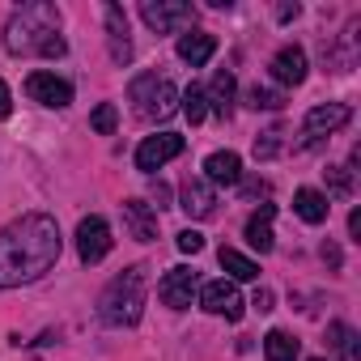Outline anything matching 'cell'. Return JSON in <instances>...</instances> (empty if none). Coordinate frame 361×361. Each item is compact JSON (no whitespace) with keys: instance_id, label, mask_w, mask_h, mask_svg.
Returning <instances> with one entry per match:
<instances>
[{"instance_id":"3957f363","label":"cell","mask_w":361,"mask_h":361,"mask_svg":"<svg viewBox=\"0 0 361 361\" xmlns=\"http://www.w3.org/2000/svg\"><path fill=\"white\" fill-rule=\"evenodd\" d=\"M98 314H102L106 327H132V323H140V314H145V268L140 264L128 268V272H119L102 289Z\"/></svg>"},{"instance_id":"7c38bea8","label":"cell","mask_w":361,"mask_h":361,"mask_svg":"<svg viewBox=\"0 0 361 361\" xmlns=\"http://www.w3.org/2000/svg\"><path fill=\"white\" fill-rule=\"evenodd\" d=\"M178 209H183L192 221H209L217 213V196H213V188L204 178H188V183L178 188Z\"/></svg>"},{"instance_id":"f546056e","label":"cell","mask_w":361,"mask_h":361,"mask_svg":"<svg viewBox=\"0 0 361 361\" xmlns=\"http://www.w3.org/2000/svg\"><path fill=\"white\" fill-rule=\"evenodd\" d=\"M251 306H255L259 314H268V310H272V289H255V298H251Z\"/></svg>"},{"instance_id":"ac0fdd59","label":"cell","mask_w":361,"mask_h":361,"mask_svg":"<svg viewBox=\"0 0 361 361\" xmlns=\"http://www.w3.org/2000/svg\"><path fill=\"white\" fill-rule=\"evenodd\" d=\"M293 213H298L306 226H323L327 213H331V204H327L323 192H314V188H298V192H293Z\"/></svg>"},{"instance_id":"d6a6232c","label":"cell","mask_w":361,"mask_h":361,"mask_svg":"<svg viewBox=\"0 0 361 361\" xmlns=\"http://www.w3.org/2000/svg\"><path fill=\"white\" fill-rule=\"evenodd\" d=\"M243 196H251V200H259V196H268V183H247V188H243Z\"/></svg>"},{"instance_id":"f1b7e54d","label":"cell","mask_w":361,"mask_h":361,"mask_svg":"<svg viewBox=\"0 0 361 361\" xmlns=\"http://www.w3.org/2000/svg\"><path fill=\"white\" fill-rule=\"evenodd\" d=\"M276 149H281V145H276V132H268L264 140H255V157H272Z\"/></svg>"},{"instance_id":"836d02e7","label":"cell","mask_w":361,"mask_h":361,"mask_svg":"<svg viewBox=\"0 0 361 361\" xmlns=\"http://www.w3.org/2000/svg\"><path fill=\"white\" fill-rule=\"evenodd\" d=\"M153 200L166 209V204H170V188H166V183H153Z\"/></svg>"},{"instance_id":"cb8c5ba5","label":"cell","mask_w":361,"mask_h":361,"mask_svg":"<svg viewBox=\"0 0 361 361\" xmlns=\"http://www.w3.org/2000/svg\"><path fill=\"white\" fill-rule=\"evenodd\" d=\"M178 111H183L192 123H200V119L209 115V98H204V90H200V85H188L183 94H178Z\"/></svg>"},{"instance_id":"8992f818","label":"cell","mask_w":361,"mask_h":361,"mask_svg":"<svg viewBox=\"0 0 361 361\" xmlns=\"http://www.w3.org/2000/svg\"><path fill=\"white\" fill-rule=\"evenodd\" d=\"M188 149V140L178 136V132H161V136H145L140 140V149H136V170H161L170 157H178Z\"/></svg>"},{"instance_id":"7a4b0ae2","label":"cell","mask_w":361,"mask_h":361,"mask_svg":"<svg viewBox=\"0 0 361 361\" xmlns=\"http://www.w3.org/2000/svg\"><path fill=\"white\" fill-rule=\"evenodd\" d=\"M5 47L13 56H43V60H60L68 51V43L60 39V9L47 0H30L22 5L9 26H5Z\"/></svg>"},{"instance_id":"6da1fadb","label":"cell","mask_w":361,"mask_h":361,"mask_svg":"<svg viewBox=\"0 0 361 361\" xmlns=\"http://www.w3.org/2000/svg\"><path fill=\"white\" fill-rule=\"evenodd\" d=\"M60 226L47 213H26L0 230V289L39 281L60 259Z\"/></svg>"},{"instance_id":"7402d4cb","label":"cell","mask_w":361,"mask_h":361,"mask_svg":"<svg viewBox=\"0 0 361 361\" xmlns=\"http://www.w3.org/2000/svg\"><path fill=\"white\" fill-rule=\"evenodd\" d=\"M217 259H221V268L234 276V281H255L259 276V264L255 259H247L243 251H234V247H221L217 251Z\"/></svg>"},{"instance_id":"9a60e30c","label":"cell","mask_w":361,"mask_h":361,"mask_svg":"<svg viewBox=\"0 0 361 361\" xmlns=\"http://www.w3.org/2000/svg\"><path fill=\"white\" fill-rule=\"evenodd\" d=\"M119 209H123V221H128V230H132L136 243H153L157 238V213L145 200H123Z\"/></svg>"},{"instance_id":"603a6c76","label":"cell","mask_w":361,"mask_h":361,"mask_svg":"<svg viewBox=\"0 0 361 361\" xmlns=\"http://www.w3.org/2000/svg\"><path fill=\"white\" fill-rule=\"evenodd\" d=\"M264 353H268V361H298V340H293L289 331L272 327V331L264 336Z\"/></svg>"},{"instance_id":"30bf717a","label":"cell","mask_w":361,"mask_h":361,"mask_svg":"<svg viewBox=\"0 0 361 361\" xmlns=\"http://www.w3.org/2000/svg\"><path fill=\"white\" fill-rule=\"evenodd\" d=\"M200 306H204L209 314H226L230 323L243 319V298H238L234 281H209V285L200 289Z\"/></svg>"},{"instance_id":"4fadbf2b","label":"cell","mask_w":361,"mask_h":361,"mask_svg":"<svg viewBox=\"0 0 361 361\" xmlns=\"http://www.w3.org/2000/svg\"><path fill=\"white\" fill-rule=\"evenodd\" d=\"M204 178H209V183H217V188H234L238 178H243V157L230 153V149L209 153L204 157Z\"/></svg>"},{"instance_id":"83f0119b","label":"cell","mask_w":361,"mask_h":361,"mask_svg":"<svg viewBox=\"0 0 361 361\" xmlns=\"http://www.w3.org/2000/svg\"><path fill=\"white\" fill-rule=\"evenodd\" d=\"M178 251H183V255H200L204 251V234L200 230H183V234H178Z\"/></svg>"},{"instance_id":"277c9868","label":"cell","mask_w":361,"mask_h":361,"mask_svg":"<svg viewBox=\"0 0 361 361\" xmlns=\"http://www.w3.org/2000/svg\"><path fill=\"white\" fill-rule=\"evenodd\" d=\"M128 98H132V106H136L140 119H157L161 123V119H170L178 111V90L170 85V77H157V73H140L132 81Z\"/></svg>"},{"instance_id":"44dd1931","label":"cell","mask_w":361,"mask_h":361,"mask_svg":"<svg viewBox=\"0 0 361 361\" xmlns=\"http://www.w3.org/2000/svg\"><path fill=\"white\" fill-rule=\"evenodd\" d=\"M327 344L344 357V361H361V344H357V331L348 323H327Z\"/></svg>"},{"instance_id":"5bb4252c","label":"cell","mask_w":361,"mask_h":361,"mask_svg":"<svg viewBox=\"0 0 361 361\" xmlns=\"http://www.w3.org/2000/svg\"><path fill=\"white\" fill-rule=\"evenodd\" d=\"M106 39H111V60L128 64L132 60V39H128V13L119 5H106Z\"/></svg>"},{"instance_id":"5b68a950","label":"cell","mask_w":361,"mask_h":361,"mask_svg":"<svg viewBox=\"0 0 361 361\" xmlns=\"http://www.w3.org/2000/svg\"><path fill=\"white\" fill-rule=\"evenodd\" d=\"M140 18L149 22V30H157V35H170V30H183V26H192L196 9L188 5V0H145V5H140Z\"/></svg>"},{"instance_id":"9c48e42d","label":"cell","mask_w":361,"mask_h":361,"mask_svg":"<svg viewBox=\"0 0 361 361\" xmlns=\"http://www.w3.org/2000/svg\"><path fill=\"white\" fill-rule=\"evenodd\" d=\"M348 119H353V111H348L344 102H323V106H314V111L306 115V123H302V132H306V145H319L323 136L340 132Z\"/></svg>"},{"instance_id":"d6986e66","label":"cell","mask_w":361,"mask_h":361,"mask_svg":"<svg viewBox=\"0 0 361 361\" xmlns=\"http://www.w3.org/2000/svg\"><path fill=\"white\" fill-rule=\"evenodd\" d=\"M234 90H238V85H234V73H230V68H221V73L213 77L209 94H204V98H209V106H213L221 119H230V111H234Z\"/></svg>"},{"instance_id":"ba28073f","label":"cell","mask_w":361,"mask_h":361,"mask_svg":"<svg viewBox=\"0 0 361 361\" xmlns=\"http://www.w3.org/2000/svg\"><path fill=\"white\" fill-rule=\"evenodd\" d=\"M77 255L81 264H102L111 255V226L102 217H85L77 226Z\"/></svg>"},{"instance_id":"2e32d148","label":"cell","mask_w":361,"mask_h":361,"mask_svg":"<svg viewBox=\"0 0 361 361\" xmlns=\"http://www.w3.org/2000/svg\"><path fill=\"white\" fill-rule=\"evenodd\" d=\"M272 77L281 85H302L306 81V51L302 47H281L272 56Z\"/></svg>"},{"instance_id":"52a82bcc","label":"cell","mask_w":361,"mask_h":361,"mask_svg":"<svg viewBox=\"0 0 361 361\" xmlns=\"http://www.w3.org/2000/svg\"><path fill=\"white\" fill-rule=\"evenodd\" d=\"M196 285H200V272L178 264V268H170V272L161 276L157 293H161V302H166L170 310H188V306H192V298H196Z\"/></svg>"},{"instance_id":"d590c367","label":"cell","mask_w":361,"mask_h":361,"mask_svg":"<svg viewBox=\"0 0 361 361\" xmlns=\"http://www.w3.org/2000/svg\"><path fill=\"white\" fill-rule=\"evenodd\" d=\"M276 18H281V22H289V18H298V5H281V9H276Z\"/></svg>"},{"instance_id":"4dcf8cb0","label":"cell","mask_w":361,"mask_h":361,"mask_svg":"<svg viewBox=\"0 0 361 361\" xmlns=\"http://www.w3.org/2000/svg\"><path fill=\"white\" fill-rule=\"evenodd\" d=\"M9 111H13V98H9V85L0 81V119H9Z\"/></svg>"},{"instance_id":"e0dca14e","label":"cell","mask_w":361,"mask_h":361,"mask_svg":"<svg viewBox=\"0 0 361 361\" xmlns=\"http://www.w3.org/2000/svg\"><path fill=\"white\" fill-rule=\"evenodd\" d=\"M213 51H217V39H213L209 30H192V35L178 39V60L192 64V68L209 64V60H213Z\"/></svg>"},{"instance_id":"484cf974","label":"cell","mask_w":361,"mask_h":361,"mask_svg":"<svg viewBox=\"0 0 361 361\" xmlns=\"http://www.w3.org/2000/svg\"><path fill=\"white\" fill-rule=\"evenodd\" d=\"M115 123H119V115H115V106H111V102H102V106L90 115V128H94L98 136H111V132H115Z\"/></svg>"},{"instance_id":"ffe728a7","label":"cell","mask_w":361,"mask_h":361,"mask_svg":"<svg viewBox=\"0 0 361 361\" xmlns=\"http://www.w3.org/2000/svg\"><path fill=\"white\" fill-rule=\"evenodd\" d=\"M272 217H276V204H259V213L247 221V243L264 255L272 251Z\"/></svg>"},{"instance_id":"8fae6325","label":"cell","mask_w":361,"mask_h":361,"mask_svg":"<svg viewBox=\"0 0 361 361\" xmlns=\"http://www.w3.org/2000/svg\"><path fill=\"white\" fill-rule=\"evenodd\" d=\"M26 94L35 102H43V106H56V111L73 102V85L64 77H56V73H30L26 77Z\"/></svg>"},{"instance_id":"4316f807","label":"cell","mask_w":361,"mask_h":361,"mask_svg":"<svg viewBox=\"0 0 361 361\" xmlns=\"http://www.w3.org/2000/svg\"><path fill=\"white\" fill-rule=\"evenodd\" d=\"M327 188H331V196H353V178H348V170L344 166H327Z\"/></svg>"},{"instance_id":"1f68e13d","label":"cell","mask_w":361,"mask_h":361,"mask_svg":"<svg viewBox=\"0 0 361 361\" xmlns=\"http://www.w3.org/2000/svg\"><path fill=\"white\" fill-rule=\"evenodd\" d=\"M323 259H327L331 268H340V247H336V243H323Z\"/></svg>"},{"instance_id":"e575fe53","label":"cell","mask_w":361,"mask_h":361,"mask_svg":"<svg viewBox=\"0 0 361 361\" xmlns=\"http://www.w3.org/2000/svg\"><path fill=\"white\" fill-rule=\"evenodd\" d=\"M348 234H353V238H361V209H353V213H348Z\"/></svg>"},{"instance_id":"8d00e7d4","label":"cell","mask_w":361,"mask_h":361,"mask_svg":"<svg viewBox=\"0 0 361 361\" xmlns=\"http://www.w3.org/2000/svg\"><path fill=\"white\" fill-rule=\"evenodd\" d=\"M310 361H327V357H310Z\"/></svg>"},{"instance_id":"d4e9b609","label":"cell","mask_w":361,"mask_h":361,"mask_svg":"<svg viewBox=\"0 0 361 361\" xmlns=\"http://www.w3.org/2000/svg\"><path fill=\"white\" fill-rule=\"evenodd\" d=\"M247 106H255V111H281V106H285V98H281L276 90L251 85V90H247Z\"/></svg>"}]
</instances>
